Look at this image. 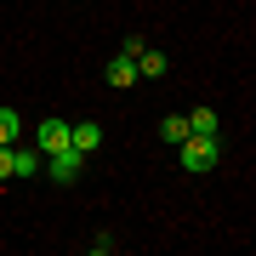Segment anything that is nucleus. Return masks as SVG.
<instances>
[{"instance_id":"obj_1","label":"nucleus","mask_w":256,"mask_h":256,"mask_svg":"<svg viewBox=\"0 0 256 256\" xmlns=\"http://www.w3.org/2000/svg\"><path fill=\"white\" fill-rule=\"evenodd\" d=\"M176 148H182V171H194V176H205L210 165L222 160V148H216V137H182Z\"/></svg>"},{"instance_id":"obj_2","label":"nucleus","mask_w":256,"mask_h":256,"mask_svg":"<svg viewBox=\"0 0 256 256\" xmlns=\"http://www.w3.org/2000/svg\"><path fill=\"white\" fill-rule=\"evenodd\" d=\"M34 137H40V148H46V154H63V148H68V120H40V126H34Z\"/></svg>"},{"instance_id":"obj_3","label":"nucleus","mask_w":256,"mask_h":256,"mask_svg":"<svg viewBox=\"0 0 256 256\" xmlns=\"http://www.w3.org/2000/svg\"><path fill=\"white\" fill-rule=\"evenodd\" d=\"M102 142V126H97V120H80V126H68V148H74V154H92V148Z\"/></svg>"},{"instance_id":"obj_4","label":"nucleus","mask_w":256,"mask_h":256,"mask_svg":"<svg viewBox=\"0 0 256 256\" xmlns=\"http://www.w3.org/2000/svg\"><path fill=\"white\" fill-rule=\"evenodd\" d=\"M46 171H52V182H74V176H80V154H74V148H63V154H46Z\"/></svg>"},{"instance_id":"obj_5","label":"nucleus","mask_w":256,"mask_h":256,"mask_svg":"<svg viewBox=\"0 0 256 256\" xmlns=\"http://www.w3.org/2000/svg\"><path fill=\"white\" fill-rule=\"evenodd\" d=\"M131 63H137V74H148V80H160V74L171 68V57H165V52H154V46H142L137 57H131Z\"/></svg>"},{"instance_id":"obj_6","label":"nucleus","mask_w":256,"mask_h":256,"mask_svg":"<svg viewBox=\"0 0 256 256\" xmlns=\"http://www.w3.org/2000/svg\"><path fill=\"white\" fill-rule=\"evenodd\" d=\"M108 86H114V92L137 86V63H131V57H108Z\"/></svg>"},{"instance_id":"obj_7","label":"nucleus","mask_w":256,"mask_h":256,"mask_svg":"<svg viewBox=\"0 0 256 256\" xmlns=\"http://www.w3.org/2000/svg\"><path fill=\"white\" fill-rule=\"evenodd\" d=\"M188 137H216V114H210V108H194L188 114Z\"/></svg>"},{"instance_id":"obj_8","label":"nucleus","mask_w":256,"mask_h":256,"mask_svg":"<svg viewBox=\"0 0 256 256\" xmlns=\"http://www.w3.org/2000/svg\"><path fill=\"white\" fill-rule=\"evenodd\" d=\"M40 171V154H28V148H12V176H34Z\"/></svg>"},{"instance_id":"obj_9","label":"nucleus","mask_w":256,"mask_h":256,"mask_svg":"<svg viewBox=\"0 0 256 256\" xmlns=\"http://www.w3.org/2000/svg\"><path fill=\"white\" fill-rule=\"evenodd\" d=\"M160 137H165V142H182V137H188V114H171V120L160 126Z\"/></svg>"},{"instance_id":"obj_10","label":"nucleus","mask_w":256,"mask_h":256,"mask_svg":"<svg viewBox=\"0 0 256 256\" xmlns=\"http://www.w3.org/2000/svg\"><path fill=\"white\" fill-rule=\"evenodd\" d=\"M0 142H18V108H0Z\"/></svg>"},{"instance_id":"obj_11","label":"nucleus","mask_w":256,"mask_h":256,"mask_svg":"<svg viewBox=\"0 0 256 256\" xmlns=\"http://www.w3.org/2000/svg\"><path fill=\"white\" fill-rule=\"evenodd\" d=\"M114 245H120V239H114V234H97V239H92V256H108Z\"/></svg>"},{"instance_id":"obj_12","label":"nucleus","mask_w":256,"mask_h":256,"mask_svg":"<svg viewBox=\"0 0 256 256\" xmlns=\"http://www.w3.org/2000/svg\"><path fill=\"white\" fill-rule=\"evenodd\" d=\"M12 148H18V142H12ZM12 148L0 142V182H6V176H12Z\"/></svg>"}]
</instances>
